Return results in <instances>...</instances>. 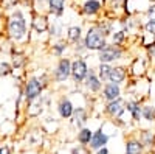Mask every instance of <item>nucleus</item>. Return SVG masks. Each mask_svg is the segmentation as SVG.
<instances>
[{
	"mask_svg": "<svg viewBox=\"0 0 155 154\" xmlns=\"http://www.w3.org/2000/svg\"><path fill=\"white\" fill-rule=\"evenodd\" d=\"M6 33L12 41L20 42L27 39L28 34V23H27V16H25L23 9L16 8L11 11V14L6 19Z\"/></svg>",
	"mask_w": 155,
	"mask_h": 154,
	"instance_id": "f257e3e1",
	"label": "nucleus"
},
{
	"mask_svg": "<svg viewBox=\"0 0 155 154\" xmlns=\"http://www.w3.org/2000/svg\"><path fill=\"white\" fill-rule=\"evenodd\" d=\"M82 41H84V45H85L87 51H99L109 44L107 37L102 34L95 25H92V27L87 30V33L82 37Z\"/></svg>",
	"mask_w": 155,
	"mask_h": 154,
	"instance_id": "f03ea898",
	"label": "nucleus"
},
{
	"mask_svg": "<svg viewBox=\"0 0 155 154\" xmlns=\"http://www.w3.org/2000/svg\"><path fill=\"white\" fill-rule=\"evenodd\" d=\"M47 86V83H44L42 78H37V76H31V78L25 83V91H23V97L27 104L33 103L34 100H37L42 95L44 87Z\"/></svg>",
	"mask_w": 155,
	"mask_h": 154,
	"instance_id": "7ed1b4c3",
	"label": "nucleus"
},
{
	"mask_svg": "<svg viewBox=\"0 0 155 154\" xmlns=\"http://www.w3.org/2000/svg\"><path fill=\"white\" fill-rule=\"evenodd\" d=\"M126 48L121 47V45H116V44H107L102 50L98 51V61L99 62H107V64H112V62H116L123 59V55H124Z\"/></svg>",
	"mask_w": 155,
	"mask_h": 154,
	"instance_id": "20e7f679",
	"label": "nucleus"
},
{
	"mask_svg": "<svg viewBox=\"0 0 155 154\" xmlns=\"http://www.w3.org/2000/svg\"><path fill=\"white\" fill-rule=\"evenodd\" d=\"M87 73H88V66L84 58L78 56L74 61H71V78L74 84H82Z\"/></svg>",
	"mask_w": 155,
	"mask_h": 154,
	"instance_id": "39448f33",
	"label": "nucleus"
},
{
	"mask_svg": "<svg viewBox=\"0 0 155 154\" xmlns=\"http://www.w3.org/2000/svg\"><path fill=\"white\" fill-rule=\"evenodd\" d=\"M53 76H54L56 83H65L70 78L71 76V61H70V58H59Z\"/></svg>",
	"mask_w": 155,
	"mask_h": 154,
	"instance_id": "423d86ee",
	"label": "nucleus"
},
{
	"mask_svg": "<svg viewBox=\"0 0 155 154\" xmlns=\"http://www.w3.org/2000/svg\"><path fill=\"white\" fill-rule=\"evenodd\" d=\"M126 112V101L120 97L116 100H112V101H107L106 103V108H104V114L107 117L116 120V118H121L123 114Z\"/></svg>",
	"mask_w": 155,
	"mask_h": 154,
	"instance_id": "0eeeda50",
	"label": "nucleus"
},
{
	"mask_svg": "<svg viewBox=\"0 0 155 154\" xmlns=\"http://www.w3.org/2000/svg\"><path fill=\"white\" fill-rule=\"evenodd\" d=\"M102 8H104V2H101V0H84L81 5V14L88 19H93L101 14Z\"/></svg>",
	"mask_w": 155,
	"mask_h": 154,
	"instance_id": "6e6552de",
	"label": "nucleus"
},
{
	"mask_svg": "<svg viewBox=\"0 0 155 154\" xmlns=\"http://www.w3.org/2000/svg\"><path fill=\"white\" fill-rule=\"evenodd\" d=\"M84 86H85L87 91L92 92V94L101 92V89H102V81L99 80L98 73H96L93 69H88V73H87L85 80H84Z\"/></svg>",
	"mask_w": 155,
	"mask_h": 154,
	"instance_id": "1a4fd4ad",
	"label": "nucleus"
},
{
	"mask_svg": "<svg viewBox=\"0 0 155 154\" xmlns=\"http://www.w3.org/2000/svg\"><path fill=\"white\" fill-rule=\"evenodd\" d=\"M101 91H102L101 97H102V100H104L106 103L121 97V86L120 84H115V83H110V81L104 83V86H102Z\"/></svg>",
	"mask_w": 155,
	"mask_h": 154,
	"instance_id": "9d476101",
	"label": "nucleus"
},
{
	"mask_svg": "<svg viewBox=\"0 0 155 154\" xmlns=\"http://www.w3.org/2000/svg\"><path fill=\"white\" fill-rule=\"evenodd\" d=\"M109 140H110V135H107L104 131H102V128H98V129L93 132L92 135V140H90V143H88V148L92 149V151H96L102 146H106L109 143Z\"/></svg>",
	"mask_w": 155,
	"mask_h": 154,
	"instance_id": "9b49d317",
	"label": "nucleus"
},
{
	"mask_svg": "<svg viewBox=\"0 0 155 154\" xmlns=\"http://www.w3.org/2000/svg\"><path fill=\"white\" fill-rule=\"evenodd\" d=\"M73 111H74L73 103L67 97H62L59 100V103H58V114H59V117L64 118V120H68V118H71Z\"/></svg>",
	"mask_w": 155,
	"mask_h": 154,
	"instance_id": "f8f14e48",
	"label": "nucleus"
},
{
	"mask_svg": "<svg viewBox=\"0 0 155 154\" xmlns=\"http://www.w3.org/2000/svg\"><path fill=\"white\" fill-rule=\"evenodd\" d=\"M127 78V69L123 66H112L110 75H109V81L115 83V84H123Z\"/></svg>",
	"mask_w": 155,
	"mask_h": 154,
	"instance_id": "ddd939ff",
	"label": "nucleus"
},
{
	"mask_svg": "<svg viewBox=\"0 0 155 154\" xmlns=\"http://www.w3.org/2000/svg\"><path fill=\"white\" fill-rule=\"evenodd\" d=\"M67 0H48V14L53 17H62L65 12Z\"/></svg>",
	"mask_w": 155,
	"mask_h": 154,
	"instance_id": "4468645a",
	"label": "nucleus"
},
{
	"mask_svg": "<svg viewBox=\"0 0 155 154\" xmlns=\"http://www.w3.org/2000/svg\"><path fill=\"white\" fill-rule=\"evenodd\" d=\"M126 154H143L144 152V145L140 139L130 137L126 140V146H124Z\"/></svg>",
	"mask_w": 155,
	"mask_h": 154,
	"instance_id": "2eb2a0df",
	"label": "nucleus"
},
{
	"mask_svg": "<svg viewBox=\"0 0 155 154\" xmlns=\"http://www.w3.org/2000/svg\"><path fill=\"white\" fill-rule=\"evenodd\" d=\"M48 19L45 14H39V12H34L33 20H31V27L36 33H44L48 30Z\"/></svg>",
	"mask_w": 155,
	"mask_h": 154,
	"instance_id": "dca6fc26",
	"label": "nucleus"
},
{
	"mask_svg": "<svg viewBox=\"0 0 155 154\" xmlns=\"http://www.w3.org/2000/svg\"><path fill=\"white\" fill-rule=\"evenodd\" d=\"M126 111L132 115L134 121H140L141 118V103L138 100H129L126 101Z\"/></svg>",
	"mask_w": 155,
	"mask_h": 154,
	"instance_id": "f3484780",
	"label": "nucleus"
},
{
	"mask_svg": "<svg viewBox=\"0 0 155 154\" xmlns=\"http://www.w3.org/2000/svg\"><path fill=\"white\" fill-rule=\"evenodd\" d=\"M82 28L79 27V25H71V27L67 28V42L74 45L76 42L82 41Z\"/></svg>",
	"mask_w": 155,
	"mask_h": 154,
	"instance_id": "a211bd4d",
	"label": "nucleus"
},
{
	"mask_svg": "<svg viewBox=\"0 0 155 154\" xmlns=\"http://www.w3.org/2000/svg\"><path fill=\"white\" fill-rule=\"evenodd\" d=\"M92 135H93V131L90 128H85L82 126L79 131H78V143L82 145V146H88L90 140H92Z\"/></svg>",
	"mask_w": 155,
	"mask_h": 154,
	"instance_id": "6ab92c4d",
	"label": "nucleus"
},
{
	"mask_svg": "<svg viewBox=\"0 0 155 154\" xmlns=\"http://www.w3.org/2000/svg\"><path fill=\"white\" fill-rule=\"evenodd\" d=\"M71 118H73V121H74V125L78 128H82L84 123L87 121V111L84 108H74Z\"/></svg>",
	"mask_w": 155,
	"mask_h": 154,
	"instance_id": "aec40b11",
	"label": "nucleus"
},
{
	"mask_svg": "<svg viewBox=\"0 0 155 154\" xmlns=\"http://www.w3.org/2000/svg\"><path fill=\"white\" fill-rule=\"evenodd\" d=\"M95 27L104 34L106 37H109V36H112V33H113V22L112 20H109V19H102V20H98L96 23H95Z\"/></svg>",
	"mask_w": 155,
	"mask_h": 154,
	"instance_id": "412c9836",
	"label": "nucleus"
},
{
	"mask_svg": "<svg viewBox=\"0 0 155 154\" xmlns=\"http://www.w3.org/2000/svg\"><path fill=\"white\" fill-rule=\"evenodd\" d=\"M110 70H112V64H107V62H99V66H98V69H96V73H98L99 80H101L102 83H107V81H109Z\"/></svg>",
	"mask_w": 155,
	"mask_h": 154,
	"instance_id": "4be33fe9",
	"label": "nucleus"
},
{
	"mask_svg": "<svg viewBox=\"0 0 155 154\" xmlns=\"http://www.w3.org/2000/svg\"><path fill=\"white\" fill-rule=\"evenodd\" d=\"M48 31H50L51 37H61L62 36V33H64V23L59 20V17H56L53 20V23L48 25Z\"/></svg>",
	"mask_w": 155,
	"mask_h": 154,
	"instance_id": "5701e85b",
	"label": "nucleus"
},
{
	"mask_svg": "<svg viewBox=\"0 0 155 154\" xmlns=\"http://www.w3.org/2000/svg\"><path fill=\"white\" fill-rule=\"evenodd\" d=\"M141 117L146 121H155V106L152 104H141Z\"/></svg>",
	"mask_w": 155,
	"mask_h": 154,
	"instance_id": "b1692460",
	"label": "nucleus"
},
{
	"mask_svg": "<svg viewBox=\"0 0 155 154\" xmlns=\"http://www.w3.org/2000/svg\"><path fill=\"white\" fill-rule=\"evenodd\" d=\"M140 140L143 142L144 148H152V146H155V135H153L150 131H144L143 134H141Z\"/></svg>",
	"mask_w": 155,
	"mask_h": 154,
	"instance_id": "393cba45",
	"label": "nucleus"
},
{
	"mask_svg": "<svg viewBox=\"0 0 155 154\" xmlns=\"http://www.w3.org/2000/svg\"><path fill=\"white\" fill-rule=\"evenodd\" d=\"M67 48H68V42H58V44L53 45V48H51V53L58 58H62V55L65 53Z\"/></svg>",
	"mask_w": 155,
	"mask_h": 154,
	"instance_id": "a878e982",
	"label": "nucleus"
},
{
	"mask_svg": "<svg viewBox=\"0 0 155 154\" xmlns=\"http://www.w3.org/2000/svg\"><path fill=\"white\" fill-rule=\"evenodd\" d=\"M126 31L124 30H120V31H116V33H112V41L113 44L116 45H123V42L126 41Z\"/></svg>",
	"mask_w": 155,
	"mask_h": 154,
	"instance_id": "bb28decb",
	"label": "nucleus"
},
{
	"mask_svg": "<svg viewBox=\"0 0 155 154\" xmlns=\"http://www.w3.org/2000/svg\"><path fill=\"white\" fill-rule=\"evenodd\" d=\"M143 28H144L146 34H149V36L155 37V19H147V20H146V23L143 25Z\"/></svg>",
	"mask_w": 155,
	"mask_h": 154,
	"instance_id": "cd10ccee",
	"label": "nucleus"
},
{
	"mask_svg": "<svg viewBox=\"0 0 155 154\" xmlns=\"http://www.w3.org/2000/svg\"><path fill=\"white\" fill-rule=\"evenodd\" d=\"M20 3V0H0V5H2L3 9H11V8H16Z\"/></svg>",
	"mask_w": 155,
	"mask_h": 154,
	"instance_id": "c85d7f7f",
	"label": "nucleus"
},
{
	"mask_svg": "<svg viewBox=\"0 0 155 154\" xmlns=\"http://www.w3.org/2000/svg\"><path fill=\"white\" fill-rule=\"evenodd\" d=\"M12 73V66H9L8 62L0 64V75H9Z\"/></svg>",
	"mask_w": 155,
	"mask_h": 154,
	"instance_id": "c756f323",
	"label": "nucleus"
},
{
	"mask_svg": "<svg viewBox=\"0 0 155 154\" xmlns=\"http://www.w3.org/2000/svg\"><path fill=\"white\" fill-rule=\"evenodd\" d=\"M74 51L78 53V56H81V53H84V51H87V48H85V45H84V41H79V42H76L74 45Z\"/></svg>",
	"mask_w": 155,
	"mask_h": 154,
	"instance_id": "7c9ffc66",
	"label": "nucleus"
},
{
	"mask_svg": "<svg viewBox=\"0 0 155 154\" xmlns=\"http://www.w3.org/2000/svg\"><path fill=\"white\" fill-rule=\"evenodd\" d=\"M146 16L149 19H155V3H150L147 8H146Z\"/></svg>",
	"mask_w": 155,
	"mask_h": 154,
	"instance_id": "2f4dec72",
	"label": "nucleus"
},
{
	"mask_svg": "<svg viewBox=\"0 0 155 154\" xmlns=\"http://www.w3.org/2000/svg\"><path fill=\"white\" fill-rule=\"evenodd\" d=\"M0 154H11V149H9V146H6V145L0 146Z\"/></svg>",
	"mask_w": 155,
	"mask_h": 154,
	"instance_id": "473e14b6",
	"label": "nucleus"
},
{
	"mask_svg": "<svg viewBox=\"0 0 155 154\" xmlns=\"http://www.w3.org/2000/svg\"><path fill=\"white\" fill-rule=\"evenodd\" d=\"M95 154H109V149H107V146H102V148L96 149V152H95Z\"/></svg>",
	"mask_w": 155,
	"mask_h": 154,
	"instance_id": "72a5a7b5",
	"label": "nucleus"
}]
</instances>
